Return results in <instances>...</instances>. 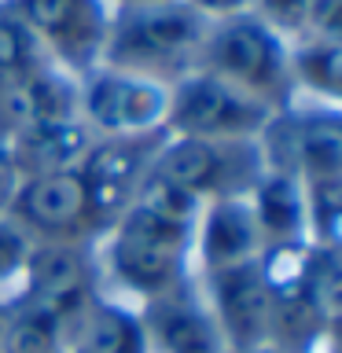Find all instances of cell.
<instances>
[{"instance_id":"1","label":"cell","mask_w":342,"mask_h":353,"mask_svg":"<svg viewBox=\"0 0 342 353\" xmlns=\"http://www.w3.org/2000/svg\"><path fill=\"white\" fill-rule=\"evenodd\" d=\"M203 203L162 176L143 173L132 203L103 232V269L137 302L192 280V239Z\"/></svg>"},{"instance_id":"2","label":"cell","mask_w":342,"mask_h":353,"mask_svg":"<svg viewBox=\"0 0 342 353\" xmlns=\"http://www.w3.org/2000/svg\"><path fill=\"white\" fill-rule=\"evenodd\" d=\"M203 37L206 19L184 0L121 8V15L107 26L103 63L173 85L199 66Z\"/></svg>"},{"instance_id":"3","label":"cell","mask_w":342,"mask_h":353,"mask_svg":"<svg viewBox=\"0 0 342 353\" xmlns=\"http://www.w3.org/2000/svg\"><path fill=\"white\" fill-rule=\"evenodd\" d=\"M195 70H206L243 88L272 110L283 103L287 88H291V55L283 48L280 30H272L261 15H250V11L206 26Z\"/></svg>"},{"instance_id":"4","label":"cell","mask_w":342,"mask_h":353,"mask_svg":"<svg viewBox=\"0 0 342 353\" xmlns=\"http://www.w3.org/2000/svg\"><path fill=\"white\" fill-rule=\"evenodd\" d=\"M269 170L258 140H195L162 137L151 159V173L170 181L199 203L228 195H250V188Z\"/></svg>"},{"instance_id":"5","label":"cell","mask_w":342,"mask_h":353,"mask_svg":"<svg viewBox=\"0 0 342 353\" xmlns=\"http://www.w3.org/2000/svg\"><path fill=\"white\" fill-rule=\"evenodd\" d=\"M4 214L26 232L30 243H70L88 247L107 232L81 170L22 176Z\"/></svg>"},{"instance_id":"6","label":"cell","mask_w":342,"mask_h":353,"mask_svg":"<svg viewBox=\"0 0 342 353\" xmlns=\"http://www.w3.org/2000/svg\"><path fill=\"white\" fill-rule=\"evenodd\" d=\"M272 118V107L206 70H192L170 85V107H165L170 137L258 140Z\"/></svg>"},{"instance_id":"7","label":"cell","mask_w":342,"mask_h":353,"mask_svg":"<svg viewBox=\"0 0 342 353\" xmlns=\"http://www.w3.org/2000/svg\"><path fill=\"white\" fill-rule=\"evenodd\" d=\"M170 85L154 77L99 63L77 88V118L103 137H151L165 132Z\"/></svg>"},{"instance_id":"8","label":"cell","mask_w":342,"mask_h":353,"mask_svg":"<svg viewBox=\"0 0 342 353\" xmlns=\"http://www.w3.org/2000/svg\"><path fill=\"white\" fill-rule=\"evenodd\" d=\"M210 305V316L225 339V350L269 346L272 331V287L265 280L261 261H243L228 269L195 276Z\"/></svg>"},{"instance_id":"9","label":"cell","mask_w":342,"mask_h":353,"mask_svg":"<svg viewBox=\"0 0 342 353\" xmlns=\"http://www.w3.org/2000/svg\"><path fill=\"white\" fill-rule=\"evenodd\" d=\"M15 19L63 63L92 70V63L103 59L110 19L99 0H19Z\"/></svg>"},{"instance_id":"10","label":"cell","mask_w":342,"mask_h":353,"mask_svg":"<svg viewBox=\"0 0 342 353\" xmlns=\"http://www.w3.org/2000/svg\"><path fill=\"white\" fill-rule=\"evenodd\" d=\"M137 316L148 353H225V339L195 276L165 294L137 302Z\"/></svg>"},{"instance_id":"11","label":"cell","mask_w":342,"mask_h":353,"mask_svg":"<svg viewBox=\"0 0 342 353\" xmlns=\"http://www.w3.org/2000/svg\"><path fill=\"white\" fill-rule=\"evenodd\" d=\"M261 258V236L254 225V210L247 195L214 199L199 210L195 239H192V269L195 276L228 269Z\"/></svg>"},{"instance_id":"12","label":"cell","mask_w":342,"mask_h":353,"mask_svg":"<svg viewBox=\"0 0 342 353\" xmlns=\"http://www.w3.org/2000/svg\"><path fill=\"white\" fill-rule=\"evenodd\" d=\"M254 225L261 236V250H283L309 243V217H305V192L302 181L280 170H265L261 181L250 188Z\"/></svg>"},{"instance_id":"13","label":"cell","mask_w":342,"mask_h":353,"mask_svg":"<svg viewBox=\"0 0 342 353\" xmlns=\"http://www.w3.org/2000/svg\"><path fill=\"white\" fill-rule=\"evenodd\" d=\"M11 159L19 165V176H41V173H66L85 162L88 148L96 143V132L81 118L70 121H44L30 125L8 140Z\"/></svg>"},{"instance_id":"14","label":"cell","mask_w":342,"mask_h":353,"mask_svg":"<svg viewBox=\"0 0 342 353\" xmlns=\"http://www.w3.org/2000/svg\"><path fill=\"white\" fill-rule=\"evenodd\" d=\"M81 353H148L143 346V327L137 316V305L107 302V298H92L88 309L77 320L70 346Z\"/></svg>"},{"instance_id":"15","label":"cell","mask_w":342,"mask_h":353,"mask_svg":"<svg viewBox=\"0 0 342 353\" xmlns=\"http://www.w3.org/2000/svg\"><path fill=\"white\" fill-rule=\"evenodd\" d=\"M37 59V41L22 26L15 15H0V96L19 88L30 74L41 70Z\"/></svg>"},{"instance_id":"16","label":"cell","mask_w":342,"mask_h":353,"mask_svg":"<svg viewBox=\"0 0 342 353\" xmlns=\"http://www.w3.org/2000/svg\"><path fill=\"white\" fill-rule=\"evenodd\" d=\"M339 37H313L291 59V81H305L324 96L339 92Z\"/></svg>"},{"instance_id":"17","label":"cell","mask_w":342,"mask_h":353,"mask_svg":"<svg viewBox=\"0 0 342 353\" xmlns=\"http://www.w3.org/2000/svg\"><path fill=\"white\" fill-rule=\"evenodd\" d=\"M30 247L33 243L26 239V232H22L8 214H0V291H4L8 283H19V272L30 258Z\"/></svg>"},{"instance_id":"18","label":"cell","mask_w":342,"mask_h":353,"mask_svg":"<svg viewBox=\"0 0 342 353\" xmlns=\"http://www.w3.org/2000/svg\"><path fill=\"white\" fill-rule=\"evenodd\" d=\"M265 4V22L272 30L291 26V30H305L309 26V11H313L316 0H261Z\"/></svg>"},{"instance_id":"19","label":"cell","mask_w":342,"mask_h":353,"mask_svg":"<svg viewBox=\"0 0 342 353\" xmlns=\"http://www.w3.org/2000/svg\"><path fill=\"white\" fill-rule=\"evenodd\" d=\"M19 165H15V159H11V143H8V137H0V214L8 210V203H11V195H15V188H19Z\"/></svg>"},{"instance_id":"20","label":"cell","mask_w":342,"mask_h":353,"mask_svg":"<svg viewBox=\"0 0 342 353\" xmlns=\"http://www.w3.org/2000/svg\"><path fill=\"white\" fill-rule=\"evenodd\" d=\"M188 8L195 11V15H214V19H228V15H239V11H247L250 0H184Z\"/></svg>"},{"instance_id":"21","label":"cell","mask_w":342,"mask_h":353,"mask_svg":"<svg viewBox=\"0 0 342 353\" xmlns=\"http://www.w3.org/2000/svg\"><path fill=\"white\" fill-rule=\"evenodd\" d=\"M225 353H280L276 346H250V350H225Z\"/></svg>"},{"instance_id":"22","label":"cell","mask_w":342,"mask_h":353,"mask_svg":"<svg viewBox=\"0 0 342 353\" xmlns=\"http://www.w3.org/2000/svg\"><path fill=\"white\" fill-rule=\"evenodd\" d=\"M121 8H140V4H162V0H118Z\"/></svg>"},{"instance_id":"23","label":"cell","mask_w":342,"mask_h":353,"mask_svg":"<svg viewBox=\"0 0 342 353\" xmlns=\"http://www.w3.org/2000/svg\"><path fill=\"white\" fill-rule=\"evenodd\" d=\"M66 353H81V350H66Z\"/></svg>"},{"instance_id":"24","label":"cell","mask_w":342,"mask_h":353,"mask_svg":"<svg viewBox=\"0 0 342 353\" xmlns=\"http://www.w3.org/2000/svg\"><path fill=\"white\" fill-rule=\"evenodd\" d=\"M55 353H66V350H55Z\"/></svg>"}]
</instances>
